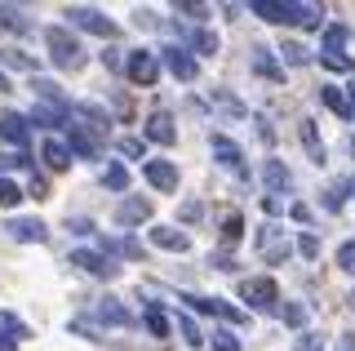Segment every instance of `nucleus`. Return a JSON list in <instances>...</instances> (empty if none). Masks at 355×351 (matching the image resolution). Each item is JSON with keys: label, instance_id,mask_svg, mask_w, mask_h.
Returning <instances> with one entry per match:
<instances>
[{"label": "nucleus", "instance_id": "55", "mask_svg": "<svg viewBox=\"0 0 355 351\" xmlns=\"http://www.w3.org/2000/svg\"><path fill=\"white\" fill-rule=\"evenodd\" d=\"M338 351H355V334H342V347Z\"/></svg>", "mask_w": 355, "mask_h": 351}, {"label": "nucleus", "instance_id": "45", "mask_svg": "<svg viewBox=\"0 0 355 351\" xmlns=\"http://www.w3.org/2000/svg\"><path fill=\"white\" fill-rule=\"evenodd\" d=\"M284 325L302 329V325H306V307H302V302H288V307H284Z\"/></svg>", "mask_w": 355, "mask_h": 351}, {"label": "nucleus", "instance_id": "25", "mask_svg": "<svg viewBox=\"0 0 355 351\" xmlns=\"http://www.w3.org/2000/svg\"><path fill=\"white\" fill-rule=\"evenodd\" d=\"M253 71L266 76V80H284V62L271 49H253Z\"/></svg>", "mask_w": 355, "mask_h": 351}, {"label": "nucleus", "instance_id": "38", "mask_svg": "<svg viewBox=\"0 0 355 351\" xmlns=\"http://www.w3.org/2000/svg\"><path fill=\"white\" fill-rule=\"evenodd\" d=\"M178 334H182V343L187 347H200V343H205V338H200V329H196V320H191V316H178Z\"/></svg>", "mask_w": 355, "mask_h": 351}, {"label": "nucleus", "instance_id": "46", "mask_svg": "<svg viewBox=\"0 0 355 351\" xmlns=\"http://www.w3.org/2000/svg\"><path fill=\"white\" fill-rule=\"evenodd\" d=\"M182 302L191 307V311H200V316H214V298H200V293H182Z\"/></svg>", "mask_w": 355, "mask_h": 351}, {"label": "nucleus", "instance_id": "49", "mask_svg": "<svg viewBox=\"0 0 355 351\" xmlns=\"http://www.w3.org/2000/svg\"><path fill=\"white\" fill-rule=\"evenodd\" d=\"M262 209H266V214H271V218H275V214H284V196H271V191H266V200H262Z\"/></svg>", "mask_w": 355, "mask_h": 351}, {"label": "nucleus", "instance_id": "21", "mask_svg": "<svg viewBox=\"0 0 355 351\" xmlns=\"http://www.w3.org/2000/svg\"><path fill=\"white\" fill-rule=\"evenodd\" d=\"M94 316H98L103 325H111V329L133 325V316L125 311V307H120V298H98V302H94Z\"/></svg>", "mask_w": 355, "mask_h": 351}, {"label": "nucleus", "instance_id": "31", "mask_svg": "<svg viewBox=\"0 0 355 351\" xmlns=\"http://www.w3.org/2000/svg\"><path fill=\"white\" fill-rule=\"evenodd\" d=\"M142 325H147L155 338H169V320H164L160 302H151V298H147V307H142Z\"/></svg>", "mask_w": 355, "mask_h": 351}, {"label": "nucleus", "instance_id": "7", "mask_svg": "<svg viewBox=\"0 0 355 351\" xmlns=\"http://www.w3.org/2000/svg\"><path fill=\"white\" fill-rule=\"evenodd\" d=\"M240 298L253 307V311H266V307L280 302V289H275L271 276H253V280H240Z\"/></svg>", "mask_w": 355, "mask_h": 351}, {"label": "nucleus", "instance_id": "6", "mask_svg": "<svg viewBox=\"0 0 355 351\" xmlns=\"http://www.w3.org/2000/svg\"><path fill=\"white\" fill-rule=\"evenodd\" d=\"M71 267H80V271H89V276H94V280H116V276H120L116 258L98 254V249H71Z\"/></svg>", "mask_w": 355, "mask_h": 351}, {"label": "nucleus", "instance_id": "50", "mask_svg": "<svg viewBox=\"0 0 355 351\" xmlns=\"http://www.w3.org/2000/svg\"><path fill=\"white\" fill-rule=\"evenodd\" d=\"M103 67H111V71H125V58H120V49H107V53H103Z\"/></svg>", "mask_w": 355, "mask_h": 351}, {"label": "nucleus", "instance_id": "24", "mask_svg": "<svg viewBox=\"0 0 355 351\" xmlns=\"http://www.w3.org/2000/svg\"><path fill=\"white\" fill-rule=\"evenodd\" d=\"M0 62H5V67H14V71H31V76H36V67H40L36 53H27V49H18V45L0 49Z\"/></svg>", "mask_w": 355, "mask_h": 351}, {"label": "nucleus", "instance_id": "57", "mask_svg": "<svg viewBox=\"0 0 355 351\" xmlns=\"http://www.w3.org/2000/svg\"><path fill=\"white\" fill-rule=\"evenodd\" d=\"M0 94H9V76L5 71H0Z\"/></svg>", "mask_w": 355, "mask_h": 351}, {"label": "nucleus", "instance_id": "27", "mask_svg": "<svg viewBox=\"0 0 355 351\" xmlns=\"http://www.w3.org/2000/svg\"><path fill=\"white\" fill-rule=\"evenodd\" d=\"M0 27H9V31H36V23L27 18V9H18V5H0Z\"/></svg>", "mask_w": 355, "mask_h": 351}, {"label": "nucleus", "instance_id": "11", "mask_svg": "<svg viewBox=\"0 0 355 351\" xmlns=\"http://www.w3.org/2000/svg\"><path fill=\"white\" fill-rule=\"evenodd\" d=\"M297 138H302V151L311 156V164H329V147H324V138H320V129H315L311 116L297 120Z\"/></svg>", "mask_w": 355, "mask_h": 351}, {"label": "nucleus", "instance_id": "29", "mask_svg": "<svg viewBox=\"0 0 355 351\" xmlns=\"http://www.w3.org/2000/svg\"><path fill=\"white\" fill-rule=\"evenodd\" d=\"M27 125H49V129H58V125H71V116H67V112H53V107H44V103H36V107H31V116H27Z\"/></svg>", "mask_w": 355, "mask_h": 351}, {"label": "nucleus", "instance_id": "1", "mask_svg": "<svg viewBox=\"0 0 355 351\" xmlns=\"http://www.w3.org/2000/svg\"><path fill=\"white\" fill-rule=\"evenodd\" d=\"M44 49H49V58H53L58 71H80L89 62V53H85L80 40H76L71 27H44Z\"/></svg>", "mask_w": 355, "mask_h": 351}, {"label": "nucleus", "instance_id": "33", "mask_svg": "<svg viewBox=\"0 0 355 351\" xmlns=\"http://www.w3.org/2000/svg\"><path fill=\"white\" fill-rule=\"evenodd\" d=\"M22 196H27V191H22L14 178H0V209H18Z\"/></svg>", "mask_w": 355, "mask_h": 351}, {"label": "nucleus", "instance_id": "10", "mask_svg": "<svg viewBox=\"0 0 355 351\" xmlns=\"http://www.w3.org/2000/svg\"><path fill=\"white\" fill-rule=\"evenodd\" d=\"M142 178L155 191H178V164L173 160H142Z\"/></svg>", "mask_w": 355, "mask_h": 351}, {"label": "nucleus", "instance_id": "35", "mask_svg": "<svg viewBox=\"0 0 355 351\" xmlns=\"http://www.w3.org/2000/svg\"><path fill=\"white\" fill-rule=\"evenodd\" d=\"M0 338H18L22 343V338H27V325H22L14 311H0Z\"/></svg>", "mask_w": 355, "mask_h": 351}, {"label": "nucleus", "instance_id": "19", "mask_svg": "<svg viewBox=\"0 0 355 351\" xmlns=\"http://www.w3.org/2000/svg\"><path fill=\"white\" fill-rule=\"evenodd\" d=\"M262 182H266V191H271V196H284L288 187H293V173H288L284 160H266L262 164Z\"/></svg>", "mask_w": 355, "mask_h": 351}, {"label": "nucleus", "instance_id": "41", "mask_svg": "<svg viewBox=\"0 0 355 351\" xmlns=\"http://www.w3.org/2000/svg\"><path fill=\"white\" fill-rule=\"evenodd\" d=\"M320 67L342 71V76H355V58H347V53H333V58H320Z\"/></svg>", "mask_w": 355, "mask_h": 351}, {"label": "nucleus", "instance_id": "9", "mask_svg": "<svg viewBox=\"0 0 355 351\" xmlns=\"http://www.w3.org/2000/svg\"><path fill=\"white\" fill-rule=\"evenodd\" d=\"M5 232L18 240V245H44L49 240V227L40 223V218H9Z\"/></svg>", "mask_w": 355, "mask_h": 351}, {"label": "nucleus", "instance_id": "53", "mask_svg": "<svg viewBox=\"0 0 355 351\" xmlns=\"http://www.w3.org/2000/svg\"><path fill=\"white\" fill-rule=\"evenodd\" d=\"M200 218V205H182V223H196Z\"/></svg>", "mask_w": 355, "mask_h": 351}, {"label": "nucleus", "instance_id": "14", "mask_svg": "<svg viewBox=\"0 0 355 351\" xmlns=\"http://www.w3.org/2000/svg\"><path fill=\"white\" fill-rule=\"evenodd\" d=\"M288 18H293V27L320 31V27H324V5H311V0H288Z\"/></svg>", "mask_w": 355, "mask_h": 351}, {"label": "nucleus", "instance_id": "17", "mask_svg": "<svg viewBox=\"0 0 355 351\" xmlns=\"http://www.w3.org/2000/svg\"><path fill=\"white\" fill-rule=\"evenodd\" d=\"M27 116H18V112H5L0 116V142H9V147H27Z\"/></svg>", "mask_w": 355, "mask_h": 351}, {"label": "nucleus", "instance_id": "12", "mask_svg": "<svg viewBox=\"0 0 355 351\" xmlns=\"http://www.w3.org/2000/svg\"><path fill=\"white\" fill-rule=\"evenodd\" d=\"M151 200H142V196H125V200L116 205V223L120 227H142V223H151Z\"/></svg>", "mask_w": 355, "mask_h": 351}, {"label": "nucleus", "instance_id": "44", "mask_svg": "<svg viewBox=\"0 0 355 351\" xmlns=\"http://www.w3.org/2000/svg\"><path fill=\"white\" fill-rule=\"evenodd\" d=\"M22 164H27V156H22V151H0V178H5L9 169H22Z\"/></svg>", "mask_w": 355, "mask_h": 351}, {"label": "nucleus", "instance_id": "16", "mask_svg": "<svg viewBox=\"0 0 355 351\" xmlns=\"http://www.w3.org/2000/svg\"><path fill=\"white\" fill-rule=\"evenodd\" d=\"M31 94H36L44 107H53V112H67V116H71V98H67L53 80H40V76H31Z\"/></svg>", "mask_w": 355, "mask_h": 351}, {"label": "nucleus", "instance_id": "2", "mask_svg": "<svg viewBox=\"0 0 355 351\" xmlns=\"http://www.w3.org/2000/svg\"><path fill=\"white\" fill-rule=\"evenodd\" d=\"M62 18H67L71 31H89V36H103V40L116 36V23H111L103 9H94V5H67Z\"/></svg>", "mask_w": 355, "mask_h": 351}, {"label": "nucleus", "instance_id": "52", "mask_svg": "<svg viewBox=\"0 0 355 351\" xmlns=\"http://www.w3.org/2000/svg\"><path fill=\"white\" fill-rule=\"evenodd\" d=\"M178 14H191V18H205L209 9H205V5H187V0H182V5H178Z\"/></svg>", "mask_w": 355, "mask_h": 351}, {"label": "nucleus", "instance_id": "40", "mask_svg": "<svg viewBox=\"0 0 355 351\" xmlns=\"http://www.w3.org/2000/svg\"><path fill=\"white\" fill-rule=\"evenodd\" d=\"M120 156H129V160H147V138H120Z\"/></svg>", "mask_w": 355, "mask_h": 351}, {"label": "nucleus", "instance_id": "20", "mask_svg": "<svg viewBox=\"0 0 355 351\" xmlns=\"http://www.w3.org/2000/svg\"><path fill=\"white\" fill-rule=\"evenodd\" d=\"M347 40H351V27H347V23H329V27H324V36H320V58L347 53Z\"/></svg>", "mask_w": 355, "mask_h": 351}, {"label": "nucleus", "instance_id": "30", "mask_svg": "<svg viewBox=\"0 0 355 351\" xmlns=\"http://www.w3.org/2000/svg\"><path fill=\"white\" fill-rule=\"evenodd\" d=\"M103 187H107V191H116V196H120V191H129V169H125L120 160H111L107 169H103Z\"/></svg>", "mask_w": 355, "mask_h": 351}, {"label": "nucleus", "instance_id": "8", "mask_svg": "<svg viewBox=\"0 0 355 351\" xmlns=\"http://www.w3.org/2000/svg\"><path fill=\"white\" fill-rule=\"evenodd\" d=\"M209 147H214V160H218L227 173H236V178H249V169H244V151H240L227 134H214V138H209Z\"/></svg>", "mask_w": 355, "mask_h": 351}, {"label": "nucleus", "instance_id": "26", "mask_svg": "<svg viewBox=\"0 0 355 351\" xmlns=\"http://www.w3.org/2000/svg\"><path fill=\"white\" fill-rule=\"evenodd\" d=\"M320 98H324V107H329L333 116L351 120V103H347V89H342V85H324V89H320Z\"/></svg>", "mask_w": 355, "mask_h": 351}, {"label": "nucleus", "instance_id": "43", "mask_svg": "<svg viewBox=\"0 0 355 351\" xmlns=\"http://www.w3.org/2000/svg\"><path fill=\"white\" fill-rule=\"evenodd\" d=\"M338 267L347 271V276H355V240H347V245L338 249Z\"/></svg>", "mask_w": 355, "mask_h": 351}, {"label": "nucleus", "instance_id": "42", "mask_svg": "<svg viewBox=\"0 0 355 351\" xmlns=\"http://www.w3.org/2000/svg\"><path fill=\"white\" fill-rule=\"evenodd\" d=\"M293 351H324V338H320V334H306V329H302V334L293 338Z\"/></svg>", "mask_w": 355, "mask_h": 351}, {"label": "nucleus", "instance_id": "39", "mask_svg": "<svg viewBox=\"0 0 355 351\" xmlns=\"http://www.w3.org/2000/svg\"><path fill=\"white\" fill-rule=\"evenodd\" d=\"M240 236H244V214H227V223H222V240L236 245Z\"/></svg>", "mask_w": 355, "mask_h": 351}, {"label": "nucleus", "instance_id": "47", "mask_svg": "<svg viewBox=\"0 0 355 351\" xmlns=\"http://www.w3.org/2000/svg\"><path fill=\"white\" fill-rule=\"evenodd\" d=\"M342 205H347V191H342V187H333V191H324V209H329V214H338Z\"/></svg>", "mask_w": 355, "mask_h": 351}, {"label": "nucleus", "instance_id": "51", "mask_svg": "<svg viewBox=\"0 0 355 351\" xmlns=\"http://www.w3.org/2000/svg\"><path fill=\"white\" fill-rule=\"evenodd\" d=\"M288 218H293V223H311V209H306V205H288Z\"/></svg>", "mask_w": 355, "mask_h": 351}, {"label": "nucleus", "instance_id": "4", "mask_svg": "<svg viewBox=\"0 0 355 351\" xmlns=\"http://www.w3.org/2000/svg\"><path fill=\"white\" fill-rule=\"evenodd\" d=\"M258 254H262V262L280 267V262H288V254H293V240H288L275 223H266V227H258Z\"/></svg>", "mask_w": 355, "mask_h": 351}, {"label": "nucleus", "instance_id": "36", "mask_svg": "<svg viewBox=\"0 0 355 351\" xmlns=\"http://www.w3.org/2000/svg\"><path fill=\"white\" fill-rule=\"evenodd\" d=\"M214 316H222L227 325H244V320H249V311H240V307H231L227 298H214Z\"/></svg>", "mask_w": 355, "mask_h": 351}, {"label": "nucleus", "instance_id": "28", "mask_svg": "<svg viewBox=\"0 0 355 351\" xmlns=\"http://www.w3.org/2000/svg\"><path fill=\"white\" fill-rule=\"evenodd\" d=\"M218 45H222V40H218V31H214V27H196V31H191V49L200 53V58H214Z\"/></svg>", "mask_w": 355, "mask_h": 351}, {"label": "nucleus", "instance_id": "48", "mask_svg": "<svg viewBox=\"0 0 355 351\" xmlns=\"http://www.w3.org/2000/svg\"><path fill=\"white\" fill-rule=\"evenodd\" d=\"M67 232H76V236H94V223H89V218H67Z\"/></svg>", "mask_w": 355, "mask_h": 351}, {"label": "nucleus", "instance_id": "13", "mask_svg": "<svg viewBox=\"0 0 355 351\" xmlns=\"http://www.w3.org/2000/svg\"><path fill=\"white\" fill-rule=\"evenodd\" d=\"M142 138H147V142H160V147H173V142H178V125H173V116H169V112L147 116V125H142Z\"/></svg>", "mask_w": 355, "mask_h": 351}, {"label": "nucleus", "instance_id": "56", "mask_svg": "<svg viewBox=\"0 0 355 351\" xmlns=\"http://www.w3.org/2000/svg\"><path fill=\"white\" fill-rule=\"evenodd\" d=\"M0 351H18V338H0Z\"/></svg>", "mask_w": 355, "mask_h": 351}, {"label": "nucleus", "instance_id": "15", "mask_svg": "<svg viewBox=\"0 0 355 351\" xmlns=\"http://www.w3.org/2000/svg\"><path fill=\"white\" fill-rule=\"evenodd\" d=\"M249 14H258L262 23H275V27H293L288 0H249Z\"/></svg>", "mask_w": 355, "mask_h": 351}, {"label": "nucleus", "instance_id": "22", "mask_svg": "<svg viewBox=\"0 0 355 351\" xmlns=\"http://www.w3.org/2000/svg\"><path fill=\"white\" fill-rule=\"evenodd\" d=\"M40 160L49 164V169H71V151H67L62 138H44L40 142Z\"/></svg>", "mask_w": 355, "mask_h": 351}, {"label": "nucleus", "instance_id": "54", "mask_svg": "<svg viewBox=\"0 0 355 351\" xmlns=\"http://www.w3.org/2000/svg\"><path fill=\"white\" fill-rule=\"evenodd\" d=\"M347 103H351V120H355V76H351V85H347Z\"/></svg>", "mask_w": 355, "mask_h": 351}, {"label": "nucleus", "instance_id": "23", "mask_svg": "<svg viewBox=\"0 0 355 351\" xmlns=\"http://www.w3.org/2000/svg\"><path fill=\"white\" fill-rule=\"evenodd\" d=\"M67 129H71V134H67V151H71V156H80V160H94V156H98V142L89 138L85 129L76 125V120H71Z\"/></svg>", "mask_w": 355, "mask_h": 351}, {"label": "nucleus", "instance_id": "37", "mask_svg": "<svg viewBox=\"0 0 355 351\" xmlns=\"http://www.w3.org/2000/svg\"><path fill=\"white\" fill-rule=\"evenodd\" d=\"M297 254L306 262H320V236L315 232H297Z\"/></svg>", "mask_w": 355, "mask_h": 351}, {"label": "nucleus", "instance_id": "32", "mask_svg": "<svg viewBox=\"0 0 355 351\" xmlns=\"http://www.w3.org/2000/svg\"><path fill=\"white\" fill-rule=\"evenodd\" d=\"M280 62H284V67H306L311 49H302L297 40H284V45H280Z\"/></svg>", "mask_w": 355, "mask_h": 351}, {"label": "nucleus", "instance_id": "34", "mask_svg": "<svg viewBox=\"0 0 355 351\" xmlns=\"http://www.w3.org/2000/svg\"><path fill=\"white\" fill-rule=\"evenodd\" d=\"M214 351H244V343L236 338V329H231V325H218L214 329Z\"/></svg>", "mask_w": 355, "mask_h": 351}, {"label": "nucleus", "instance_id": "3", "mask_svg": "<svg viewBox=\"0 0 355 351\" xmlns=\"http://www.w3.org/2000/svg\"><path fill=\"white\" fill-rule=\"evenodd\" d=\"M125 76L133 85H142V89H151V85L160 80V53L155 49H129L125 53Z\"/></svg>", "mask_w": 355, "mask_h": 351}, {"label": "nucleus", "instance_id": "5", "mask_svg": "<svg viewBox=\"0 0 355 351\" xmlns=\"http://www.w3.org/2000/svg\"><path fill=\"white\" fill-rule=\"evenodd\" d=\"M160 53V67H169L173 80H196L200 76V62H196V53L191 49H182V45H164V49H155Z\"/></svg>", "mask_w": 355, "mask_h": 351}, {"label": "nucleus", "instance_id": "18", "mask_svg": "<svg viewBox=\"0 0 355 351\" xmlns=\"http://www.w3.org/2000/svg\"><path fill=\"white\" fill-rule=\"evenodd\" d=\"M147 236H151L155 249H169V254H187V249H191V236L178 232V227H151Z\"/></svg>", "mask_w": 355, "mask_h": 351}]
</instances>
